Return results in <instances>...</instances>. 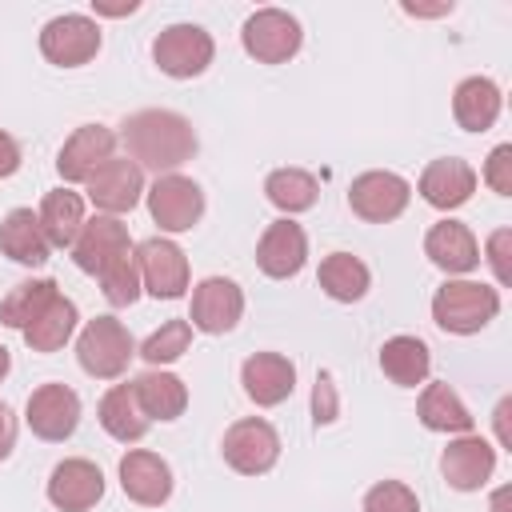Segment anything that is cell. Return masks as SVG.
Listing matches in <instances>:
<instances>
[{"label":"cell","instance_id":"6da1fadb","mask_svg":"<svg viewBox=\"0 0 512 512\" xmlns=\"http://www.w3.org/2000/svg\"><path fill=\"white\" fill-rule=\"evenodd\" d=\"M124 148H128V160L144 172H156V176H168L176 172L184 160H192L196 152V128L188 116L172 112V108H144V112H132L124 120V132H120Z\"/></svg>","mask_w":512,"mask_h":512},{"label":"cell","instance_id":"7a4b0ae2","mask_svg":"<svg viewBox=\"0 0 512 512\" xmlns=\"http://www.w3.org/2000/svg\"><path fill=\"white\" fill-rule=\"evenodd\" d=\"M500 312V292L476 280H448L432 296V320L452 336H472Z\"/></svg>","mask_w":512,"mask_h":512},{"label":"cell","instance_id":"3957f363","mask_svg":"<svg viewBox=\"0 0 512 512\" xmlns=\"http://www.w3.org/2000/svg\"><path fill=\"white\" fill-rule=\"evenodd\" d=\"M136 356V340L132 332L116 320V316H96L84 324L80 340H76V360L88 376L96 380H116L128 372V360Z\"/></svg>","mask_w":512,"mask_h":512},{"label":"cell","instance_id":"277c9868","mask_svg":"<svg viewBox=\"0 0 512 512\" xmlns=\"http://www.w3.org/2000/svg\"><path fill=\"white\" fill-rule=\"evenodd\" d=\"M212 36L200 28V24H172L164 28L156 40H152V60L164 76H176V80H192L200 76L208 64H212Z\"/></svg>","mask_w":512,"mask_h":512},{"label":"cell","instance_id":"5b68a950","mask_svg":"<svg viewBox=\"0 0 512 512\" xmlns=\"http://www.w3.org/2000/svg\"><path fill=\"white\" fill-rule=\"evenodd\" d=\"M220 452H224L228 468H236L240 476H264L280 460V436H276V428L268 420L244 416L224 432Z\"/></svg>","mask_w":512,"mask_h":512},{"label":"cell","instance_id":"8992f818","mask_svg":"<svg viewBox=\"0 0 512 512\" xmlns=\"http://www.w3.org/2000/svg\"><path fill=\"white\" fill-rule=\"evenodd\" d=\"M240 40H244V52L252 60H260V64H284V60H292L300 52L304 32H300L296 16H288L284 8H260V12H252L244 20Z\"/></svg>","mask_w":512,"mask_h":512},{"label":"cell","instance_id":"52a82bcc","mask_svg":"<svg viewBox=\"0 0 512 512\" xmlns=\"http://www.w3.org/2000/svg\"><path fill=\"white\" fill-rule=\"evenodd\" d=\"M144 200H148V216H152V224H160V232H188L204 216L200 184L180 172L156 176V184L144 192Z\"/></svg>","mask_w":512,"mask_h":512},{"label":"cell","instance_id":"ba28073f","mask_svg":"<svg viewBox=\"0 0 512 512\" xmlns=\"http://www.w3.org/2000/svg\"><path fill=\"white\" fill-rule=\"evenodd\" d=\"M40 52L56 68H80L100 52V24L92 16H80V12L56 16L40 32Z\"/></svg>","mask_w":512,"mask_h":512},{"label":"cell","instance_id":"9c48e42d","mask_svg":"<svg viewBox=\"0 0 512 512\" xmlns=\"http://www.w3.org/2000/svg\"><path fill=\"white\" fill-rule=\"evenodd\" d=\"M408 196H412V184L396 172H384V168H372V172H360L348 188V204L360 220L368 224H388L396 220L404 208H408Z\"/></svg>","mask_w":512,"mask_h":512},{"label":"cell","instance_id":"30bf717a","mask_svg":"<svg viewBox=\"0 0 512 512\" xmlns=\"http://www.w3.org/2000/svg\"><path fill=\"white\" fill-rule=\"evenodd\" d=\"M88 200L100 208V216H120L132 212L144 196V172L128 156H108L88 180H84Z\"/></svg>","mask_w":512,"mask_h":512},{"label":"cell","instance_id":"8fae6325","mask_svg":"<svg viewBox=\"0 0 512 512\" xmlns=\"http://www.w3.org/2000/svg\"><path fill=\"white\" fill-rule=\"evenodd\" d=\"M136 264H140L144 292H152L156 300L184 296V288H188V256L180 252V244H172L164 236H148L144 244H136Z\"/></svg>","mask_w":512,"mask_h":512},{"label":"cell","instance_id":"7c38bea8","mask_svg":"<svg viewBox=\"0 0 512 512\" xmlns=\"http://www.w3.org/2000/svg\"><path fill=\"white\" fill-rule=\"evenodd\" d=\"M244 316V292L236 280L228 276H208L192 288V328L208 332V336H224L236 328V320Z\"/></svg>","mask_w":512,"mask_h":512},{"label":"cell","instance_id":"4fadbf2b","mask_svg":"<svg viewBox=\"0 0 512 512\" xmlns=\"http://www.w3.org/2000/svg\"><path fill=\"white\" fill-rule=\"evenodd\" d=\"M24 420L40 440H68L80 424V396L68 384H40L28 396Z\"/></svg>","mask_w":512,"mask_h":512},{"label":"cell","instance_id":"5bb4252c","mask_svg":"<svg viewBox=\"0 0 512 512\" xmlns=\"http://www.w3.org/2000/svg\"><path fill=\"white\" fill-rule=\"evenodd\" d=\"M124 252H132V236H128V228L116 216H92V220H84V228H80V236L72 244V260L88 276H100Z\"/></svg>","mask_w":512,"mask_h":512},{"label":"cell","instance_id":"9a60e30c","mask_svg":"<svg viewBox=\"0 0 512 512\" xmlns=\"http://www.w3.org/2000/svg\"><path fill=\"white\" fill-rule=\"evenodd\" d=\"M440 472L444 480L456 488V492H476L492 480L496 472V448L484 440V436H472L464 432L460 440H452L440 456Z\"/></svg>","mask_w":512,"mask_h":512},{"label":"cell","instance_id":"2e32d148","mask_svg":"<svg viewBox=\"0 0 512 512\" xmlns=\"http://www.w3.org/2000/svg\"><path fill=\"white\" fill-rule=\"evenodd\" d=\"M100 496H104V472L84 456L60 460L48 476V500L60 512H88L92 504H100Z\"/></svg>","mask_w":512,"mask_h":512},{"label":"cell","instance_id":"e0dca14e","mask_svg":"<svg viewBox=\"0 0 512 512\" xmlns=\"http://www.w3.org/2000/svg\"><path fill=\"white\" fill-rule=\"evenodd\" d=\"M304 260H308V236H304V228L296 220H288V216L284 220H272L264 228L260 244H256L260 272L272 276V280H288V276H296L304 268Z\"/></svg>","mask_w":512,"mask_h":512},{"label":"cell","instance_id":"ac0fdd59","mask_svg":"<svg viewBox=\"0 0 512 512\" xmlns=\"http://www.w3.org/2000/svg\"><path fill=\"white\" fill-rule=\"evenodd\" d=\"M120 488L128 500L156 508L172 496V468L164 456H156L148 448H132L120 456Z\"/></svg>","mask_w":512,"mask_h":512},{"label":"cell","instance_id":"d6986e66","mask_svg":"<svg viewBox=\"0 0 512 512\" xmlns=\"http://www.w3.org/2000/svg\"><path fill=\"white\" fill-rule=\"evenodd\" d=\"M112 148H116L112 128H104V124H80V128L64 140V148H60V156H56V172H60L68 184H84V180L112 156Z\"/></svg>","mask_w":512,"mask_h":512},{"label":"cell","instance_id":"ffe728a7","mask_svg":"<svg viewBox=\"0 0 512 512\" xmlns=\"http://www.w3.org/2000/svg\"><path fill=\"white\" fill-rule=\"evenodd\" d=\"M240 384L248 392V400H256L260 408H272V404H284L296 388V364L280 352H256L244 360L240 368Z\"/></svg>","mask_w":512,"mask_h":512},{"label":"cell","instance_id":"44dd1931","mask_svg":"<svg viewBox=\"0 0 512 512\" xmlns=\"http://www.w3.org/2000/svg\"><path fill=\"white\" fill-rule=\"evenodd\" d=\"M476 192V172L468 160H456V156H444V160H432L424 172H420V196L440 208V212H452L460 204H468Z\"/></svg>","mask_w":512,"mask_h":512},{"label":"cell","instance_id":"7402d4cb","mask_svg":"<svg viewBox=\"0 0 512 512\" xmlns=\"http://www.w3.org/2000/svg\"><path fill=\"white\" fill-rule=\"evenodd\" d=\"M424 256H428L440 272L460 276V272H472V268L480 264V244H476V236H472L468 224H460V220H440V224H432L428 236H424Z\"/></svg>","mask_w":512,"mask_h":512},{"label":"cell","instance_id":"603a6c76","mask_svg":"<svg viewBox=\"0 0 512 512\" xmlns=\"http://www.w3.org/2000/svg\"><path fill=\"white\" fill-rule=\"evenodd\" d=\"M0 252L24 268H40L52 252V244L44 240V228H40V216L32 208H12L4 220H0Z\"/></svg>","mask_w":512,"mask_h":512},{"label":"cell","instance_id":"cb8c5ba5","mask_svg":"<svg viewBox=\"0 0 512 512\" xmlns=\"http://www.w3.org/2000/svg\"><path fill=\"white\" fill-rule=\"evenodd\" d=\"M500 104H504V96H500L496 80H488V76H468L452 92V116L464 132H488L500 116Z\"/></svg>","mask_w":512,"mask_h":512},{"label":"cell","instance_id":"d4e9b609","mask_svg":"<svg viewBox=\"0 0 512 512\" xmlns=\"http://www.w3.org/2000/svg\"><path fill=\"white\" fill-rule=\"evenodd\" d=\"M132 392H136V404H140V412H144L148 420H176V416H184V408H188V388H184V380L172 376V372H160V368L140 372V376L132 380Z\"/></svg>","mask_w":512,"mask_h":512},{"label":"cell","instance_id":"484cf974","mask_svg":"<svg viewBox=\"0 0 512 512\" xmlns=\"http://www.w3.org/2000/svg\"><path fill=\"white\" fill-rule=\"evenodd\" d=\"M36 216H40L44 240L52 248H72L80 228H84V200L76 192H68V188H52V192H44Z\"/></svg>","mask_w":512,"mask_h":512},{"label":"cell","instance_id":"4316f807","mask_svg":"<svg viewBox=\"0 0 512 512\" xmlns=\"http://www.w3.org/2000/svg\"><path fill=\"white\" fill-rule=\"evenodd\" d=\"M76 320H80L76 304L56 292V296L44 304V312L24 328V344H28L32 352H56V348H64V344L72 340Z\"/></svg>","mask_w":512,"mask_h":512},{"label":"cell","instance_id":"83f0119b","mask_svg":"<svg viewBox=\"0 0 512 512\" xmlns=\"http://www.w3.org/2000/svg\"><path fill=\"white\" fill-rule=\"evenodd\" d=\"M380 368L392 384L400 388H416L428 380V368H432V356H428V344L416 340V336H392L384 340L380 348Z\"/></svg>","mask_w":512,"mask_h":512},{"label":"cell","instance_id":"f1b7e54d","mask_svg":"<svg viewBox=\"0 0 512 512\" xmlns=\"http://www.w3.org/2000/svg\"><path fill=\"white\" fill-rule=\"evenodd\" d=\"M148 424H152V420L140 412L132 384H116V388L104 392V400H100V428H104L112 440L132 444V440H140V436L148 432Z\"/></svg>","mask_w":512,"mask_h":512},{"label":"cell","instance_id":"f546056e","mask_svg":"<svg viewBox=\"0 0 512 512\" xmlns=\"http://www.w3.org/2000/svg\"><path fill=\"white\" fill-rule=\"evenodd\" d=\"M316 276H320V288H324L332 300H340V304L360 300V296L368 292V284H372L368 264H364L360 256H352V252H332V256H324Z\"/></svg>","mask_w":512,"mask_h":512},{"label":"cell","instance_id":"4dcf8cb0","mask_svg":"<svg viewBox=\"0 0 512 512\" xmlns=\"http://www.w3.org/2000/svg\"><path fill=\"white\" fill-rule=\"evenodd\" d=\"M416 412H420V424L432 432H460V436L472 432V412L464 408V400L448 384H428L420 392Z\"/></svg>","mask_w":512,"mask_h":512},{"label":"cell","instance_id":"1f68e13d","mask_svg":"<svg viewBox=\"0 0 512 512\" xmlns=\"http://www.w3.org/2000/svg\"><path fill=\"white\" fill-rule=\"evenodd\" d=\"M316 192H320V184H316V176L312 172H304V168H276V172H268V180H264V196L280 208V212H308L312 204H316Z\"/></svg>","mask_w":512,"mask_h":512},{"label":"cell","instance_id":"d6a6232c","mask_svg":"<svg viewBox=\"0 0 512 512\" xmlns=\"http://www.w3.org/2000/svg\"><path fill=\"white\" fill-rule=\"evenodd\" d=\"M56 292H60L56 280H24V284H16V288L0 300V324L24 332V328L44 312V304H48Z\"/></svg>","mask_w":512,"mask_h":512},{"label":"cell","instance_id":"836d02e7","mask_svg":"<svg viewBox=\"0 0 512 512\" xmlns=\"http://www.w3.org/2000/svg\"><path fill=\"white\" fill-rule=\"evenodd\" d=\"M100 288H104V300H108L112 308H128V304H136V300H140L144 284H140L136 248H132V252H124V256H116V260L100 272Z\"/></svg>","mask_w":512,"mask_h":512},{"label":"cell","instance_id":"e575fe53","mask_svg":"<svg viewBox=\"0 0 512 512\" xmlns=\"http://www.w3.org/2000/svg\"><path fill=\"white\" fill-rule=\"evenodd\" d=\"M188 344H192V324H188V320H168V324H160V328L140 344V356H144L152 368H160V364L180 360V356L188 352Z\"/></svg>","mask_w":512,"mask_h":512},{"label":"cell","instance_id":"d590c367","mask_svg":"<svg viewBox=\"0 0 512 512\" xmlns=\"http://www.w3.org/2000/svg\"><path fill=\"white\" fill-rule=\"evenodd\" d=\"M364 512H420V500L400 480H380L364 492Z\"/></svg>","mask_w":512,"mask_h":512},{"label":"cell","instance_id":"8d00e7d4","mask_svg":"<svg viewBox=\"0 0 512 512\" xmlns=\"http://www.w3.org/2000/svg\"><path fill=\"white\" fill-rule=\"evenodd\" d=\"M484 184L496 196H512V144H496L484 164Z\"/></svg>","mask_w":512,"mask_h":512},{"label":"cell","instance_id":"74e56055","mask_svg":"<svg viewBox=\"0 0 512 512\" xmlns=\"http://www.w3.org/2000/svg\"><path fill=\"white\" fill-rule=\"evenodd\" d=\"M508 248H512V232L508 228H496L492 236H488V264H492V272H496V284H508L512 280V264H508Z\"/></svg>","mask_w":512,"mask_h":512},{"label":"cell","instance_id":"f35d334b","mask_svg":"<svg viewBox=\"0 0 512 512\" xmlns=\"http://www.w3.org/2000/svg\"><path fill=\"white\" fill-rule=\"evenodd\" d=\"M312 408H316V424H332L340 404H336V388H332V376L320 372L316 376V392H312Z\"/></svg>","mask_w":512,"mask_h":512},{"label":"cell","instance_id":"ab89813d","mask_svg":"<svg viewBox=\"0 0 512 512\" xmlns=\"http://www.w3.org/2000/svg\"><path fill=\"white\" fill-rule=\"evenodd\" d=\"M16 168H20V144H16V136L0 132V180H8Z\"/></svg>","mask_w":512,"mask_h":512},{"label":"cell","instance_id":"60d3db41","mask_svg":"<svg viewBox=\"0 0 512 512\" xmlns=\"http://www.w3.org/2000/svg\"><path fill=\"white\" fill-rule=\"evenodd\" d=\"M12 444H16V420H12L8 404L0 400V460H8V456H12Z\"/></svg>","mask_w":512,"mask_h":512},{"label":"cell","instance_id":"b9f144b4","mask_svg":"<svg viewBox=\"0 0 512 512\" xmlns=\"http://www.w3.org/2000/svg\"><path fill=\"white\" fill-rule=\"evenodd\" d=\"M508 412H512V400H508V396H504V400H500V404H496V440H500V444H504V448H508V444H512V436H508Z\"/></svg>","mask_w":512,"mask_h":512},{"label":"cell","instance_id":"7bdbcfd3","mask_svg":"<svg viewBox=\"0 0 512 512\" xmlns=\"http://www.w3.org/2000/svg\"><path fill=\"white\" fill-rule=\"evenodd\" d=\"M136 8H140L136 0H128V4H100V0H96V4H92L96 16H128V12H136Z\"/></svg>","mask_w":512,"mask_h":512},{"label":"cell","instance_id":"ee69618b","mask_svg":"<svg viewBox=\"0 0 512 512\" xmlns=\"http://www.w3.org/2000/svg\"><path fill=\"white\" fill-rule=\"evenodd\" d=\"M404 12H408V16H448V12H452V4H436V8H420V4H404Z\"/></svg>","mask_w":512,"mask_h":512},{"label":"cell","instance_id":"f6af8a7d","mask_svg":"<svg viewBox=\"0 0 512 512\" xmlns=\"http://www.w3.org/2000/svg\"><path fill=\"white\" fill-rule=\"evenodd\" d=\"M492 512H508V488H500V492L492 496Z\"/></svg>","mask_w":512,"mask_h":512},{"label":"cell","instance_id":"bcb514c9","mask_svg":"<svg viewBox=\"0 0 512 512\" xmlns=\"http://www.w3.org/2000/svg\"><path fill=\"white\" fill-rule=\"evenodd\" d=\"M8 368H12V356H8V348H4V344H0V380H4V376H8Z\"/></svg>","mask_w":512,"mask_h":512}]
</instances>
